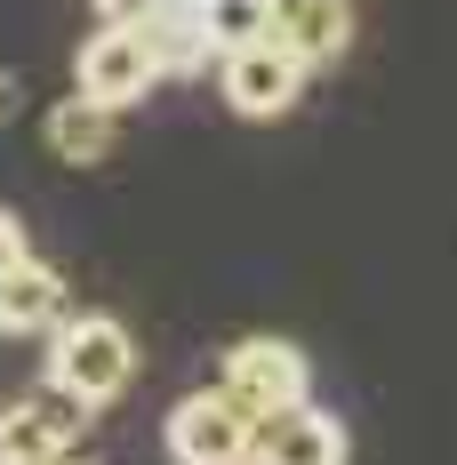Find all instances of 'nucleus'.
I'll use <instances>...</instances> for the list:
<instances>
[{"mask_svg":"<svg viewBox=\"0 0 457 465\" xmlns=\"http://www.w3.org/2000/svg\"><path fill=\"white\" fill-rule=\"evenodd\" d=\"M249 465H345V425L329 410H313V401L273 410V418H257Z\"/></svg>","mask_w":457,"mask_h":465,"instance_id":"obj_6","label":"nucleus"},{"mask_svg":"<svg viewBox=\"0 0 457 465\" xmlns=\"http://www.w3.org/2000/svg\"><path fill=\"white\" fill-rule=\"evenodd\" d=\"M217 81H225V104L241 121H281V113L305 96L313 64L281 41V33H265V41H249V48H225V56H217Z\"/></svg>","mask_w":457,"mask_h":465,"instance_id":"obj_2","label":"nucleus"},{"mask_svg":"<svg viewBox=\"0 0 457 465\" xmlns=\"http://www.w3.org/2000/svg\"><path fill=\"white\" fill-rule=\"evenodd\" d=\"M81 410H89V401H73L65 385H56V401H48V393L8 401V410H0V465H48L56 450H73Z\"/></svg>","mask_w":457,"mask_h":465,"instance_id":"obj_7","label":"nucleus"},{"mask_svg":"<svg viewBox=\"0 0 457 465\" xmlns=\"http://www.w3.org/2000/svg\"><path fill=\"white\" fill-rule=\"evenodd\" d=\"M137 377V337L113 322V313H65V329L48 337V385H65L73 401H121Z\"/></svg>","mask_w":457,"mask_h":465,"instance_id":"obj_1","label":"nucleus"},{"mask_svg":"<svg viewBox=\"0 0 457 465\" xmlns=\"http://www.w3.org/2000/svg\"><path fill=\"white\" fill-rule=\"evenodd\" d=\"M217 385H225L249 418H273V410L313 401V370H305V353H297L289 337H241L225 353V377H217Z\"/></svg>","mask_w":457,"mask_h":465,"instance_id":"obj_4","label":"nucleus"},{"mask_svg":"<svg viewBox=\"0 0 457 465\" xmlns=\"http://www.w3.org/2000/svg\"><path fill=\"white\" fill-rule=\"evenodd\" d=\"M16 113H25V81H16V73H8V64H0V129H8V121H16Z\"/></svg>","mask_w":457,"mask_h":465,"instance_id":"obj_15","label":"nucleus"},{"mask_svg":"<svg viewBox=\"0 0 457 465\" xmlns=\"http://www.w3.org/2000/svg\"><path fill=\"white\" fill-rule=\"evenodd\" d=\"M65 329V281L56 265L25 257L0 273V337H56Z\"/></svg>","mask_w":457,"mask_h":465,"instance_id":"obj_8","label":"nucleus"},{"mask_svg":"<svg viewBox=\"0 0 457 465\" xmlns=\"http://www.w3.org/2000/svg\"><path fill=\"white\" fill-rule=\"evenodd\" d=\"M41 129H48V153H56V161L96 169V161L113 153V104H96L89 89H73V96H56L41 113Z\"/></svg>","mask_w":457,"mask_h":465,"instance_id":"obj_10","label":"nucleus"},{"mask_svg":"<svg viewBox=\"0 0 457 465\" xmlns=\"http://www.w3.org/2000/svg\"><path fill=\"white\" fill-rule=\"evenodd\" d=\"M25 257H33V249H25V225H16V209H0V273H8V265H25Z\"/></svg>","mask_w":457,"mask_h":465,"instance_id":"obj_14","label":"nucleus"},{"mask_svg":"<svg viewBox=\"0 0 457 465\" xmlns=\"http://www.w3.org/2000/svg\"><path fill=\"white\" fill-rule=\"evenodd\" d=\"M48 465H89V458H73V450H56V458H48Z\"/></svg>","mask_w":457,"mask_h":465,"instance_id":"obj_16","label":"nucleus"},{"mask_svg":"<svg viewBox=\"0 0 457 465\" xmlns=\"http://www.w3.org/2000/svg\"><path fill=\"white\" fill-rule=\"evenodd\" d=\"M161 81V41H153V25H96L81 56H73V89H89L96 104H137L144 89Z\"/></svg>","mask_w":457,"mask_h":465,"instance_id":"obj_3","label":"nucleus"},{"mask_svg":"<svg viewBox=\"0 0 457 465\" xmlns=\"http://www.w3.org/2000/svg\"><path fill=\"white\" fill-rule=\"evenodd\" d=\"M249 441H257V418L233 401L225 385L184 393L169 410V458L177 465H249Z\"/></svg>","mask_w":457,"mask_h":465,"instance_id":"obj_5","label":"nucleus"},{"mask_svg":"<svg viewBox=\"0 0 457 465\" xmlns=\"http://www.w3.org/2000/svg\"><path fill=\"white\" fill-rule=\"evenodd\" d=\"M201 8V25H209V41H217V56L225 48H249L273 33V0H193Z\"/></svg>","mask_w":457,"mask_h":465,"instance_id":"obj_12","label":"nucleus"},{"mask_svg":"<svg viewBox=\"0 0 457 465\" xmlns=\"http://www.w3.org/2000/svg\"><path fill=\"white\" fill-rule=\"evenodd\" d=\"M153 41H161V81H193V73H217V41L201 25L193 0H169L153 16Z\"/></svg>","mask_w":457,"mask_h":465,"instance_id":"obj_11","label":"nucleus"},{"mask_svg":"<svg viewBox=\"0 0 457 465\" xmlns=\"http://www.w3.org/2000/svg\"><path fill=\"white\" fill-rule=\"evenodd\" d=\"M273 33L321 73L353 48V0H273Z\"/></svg>","mask_w":457,"mask_h":465,"instance_id":"obj_9","label":"nucleus"},{"mask_svg":"<svg viewBox=\"0 0 457 465\" xmlns=\"http://www.w3.org/2000/svg\"><path fill=\"white\" fill-rule=\"evenodd\" d=\"M169 0H96V25H153Z\"/></svg>","mask_w":457,"mask_h":465,"instance_id":"obj_13","label":"nucleus"}]
</instances>
